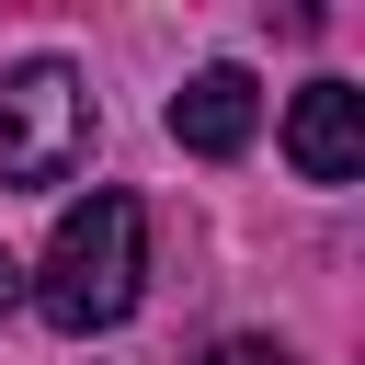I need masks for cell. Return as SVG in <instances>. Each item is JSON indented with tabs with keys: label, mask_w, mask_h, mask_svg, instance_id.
Wrapping results in <instances>:
<instances>
[{
	"label": "cell",
	"mask_w": 365,
	"mask_h": 365,
	"mask_svg": "<svg viewBox=\"0 0 365 365\" xmlns=\"http://www.w3.org/2000/svg\"><path fill=\"white\" fill-rule=\"evenodd\" d=\"M137 285H148V217H137V194L103 182V194H80L57 217V240L34 262V319L68 331V342H91V331H114L137 308Z\"/></svg>",
	"instance_id": "1"
},
{
	"label": "cell",
	"mask_w": 365,
	"mask_h": 365,
	"mask_svg": "<svg viewBox=\"0 0 365 365\" xmlns=\"http://www.w3.org/2000/svg\"><path fill=\"white\" fill-rule=\"evenodd\" d=\"M91 160V91H80V68L68 57H23L11 80H0V182H68Z\"/></svg>",
	"instance_id": "2"
},
{
	"label": "cell",
	"mask_w": 365,
	"mask_h": 365,
	"mask_svg": "<svg viewBox=\"0 0 365 365\" xmlns=\"http://www.w3.org/2000/svg\"><path fill=\"white\" fill-rule=\"evenodd\" d=\"M285 160H297L308 182H354V171H365V91H354V80H308L297 114H285Z\"/></svg>",
	"instance_id": "3"
},
{
	"label": "cell",
	"mask_w": 365,
	"mask_h": 365,
	"mask_svg": "<svg viewBox=\"0 0 365 365\" xmlns=\"http://www.w3.org/2000/svg\"><path fill=\"white\" fill-rule=\"evenodd\" d=\"M251 125H262L251 68H194V80L171 91V137H182L194 160H240V148H251Z\"/></svg>",
	"instance_id": "4"
},
{
	"label": "cell",
	"mask_w": 365,
	"mask_h": 365,
	"mask_svg": "<svg viewBox=\"0 0 365 365\" xmlns=\"http://www.w3.org/2000/svg\"><path fill=\"white\" fill-rule=\"evenodd\" d=\"M205 365H297V354H285V342H262V331H240V342H217Z\"/></svg>",
	"instance_id": "5"
},
{
	"label": "cell",
	"mask_w": 365,
	"mask_h": 365,
	"mask_svg": "<svg viewBox=\"0 0 365 365\" xmlns=\"http://www.w3.org/2000/svg\"><path fill=\"white\" fill-rule=\"evenodd\" d=\"M11 285H23V274H11V262H0V308H11Z\"/></svg>",
	"instance_id": "6"
}]
</instances>
